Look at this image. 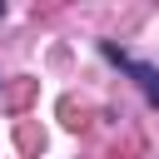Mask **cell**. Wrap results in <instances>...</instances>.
I'll return each instance as SVG.
<instances>
[{
  "label": "cell",
  "instance_id": "7a4b0ae2",
  "mask_svg": "<svg viewBox=\"0 0 159 159\" xmlns=\"http://www.w3.org/2000/svg\"><path fill=\"white\" fill-rule=\"evenodd\" d=\"M0 15H5V5H0Z\"/></svg>",
  "mask_w": 159,
  "mask_h": 159
},
{
  "label": "cell",
  "instance_id": "6da1fadb",
  "mask_svg": "<svg viewBox=\"0 0 159 159\" xmlns=\"http://www.w3.org/2000/svg\"><path fill=\"white\" fill-rule=\"evenodd\" d=\"M99 50H104V60H114V65H119L124 75H134V80H139V89L149 94V104H159V70H154V65H144V60L124 55V50H119V45H109V40H104Z\"/></svg>",
  "mask_w": 159,
  "mask_h": 159
}]
</instances>
